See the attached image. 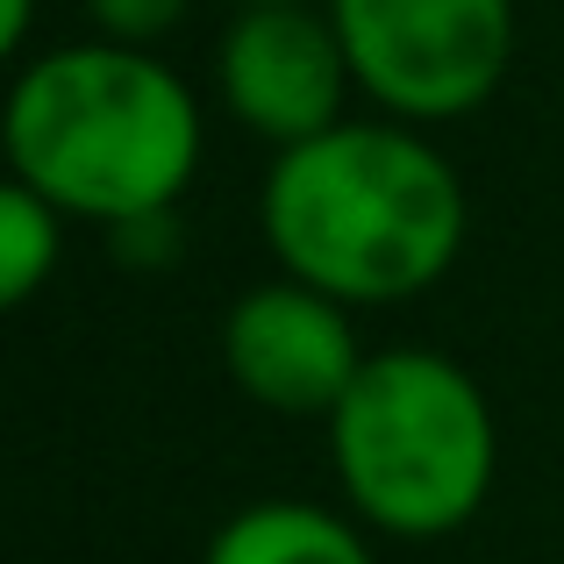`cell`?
Here are the masks:
<instances>
[{
  "mask_svg": "<svg viewBox=\"0 0 564 564\" xmlns=\"http://www.w3.org/2000/svg\"><path fill=\"white\" fill-rule=\"evenodd\" d=\"M57 250H65V215L8 172L0 180V315L36 301L43 279L57 272Z\"/></svg>",
  "mask_w": 564,
  "mask_h": 564,
  "instance_id": "8",
  "label": "cell"
},
{
  "mask_svg": "<svg viewBox=\"0 0 564 564\" xmlns=\"http://www.w3.org/2000/svg\"><path fill=\"white\" fill-rule=\"evenodd\" d=\"M29 22H36V0H0V65H8V57L22 51Z\"/></svg>",
  "mask_w": 564,
  "mask_h": 564,
  "instance_id": "10",
  "label": "cell"
},
{
  "mask_svg": "<svg viewBox=\"0 0 564 564\" xmlns=\"http://www.w3.org/2000/svg\"><path fill=\"white\" fill-rule=\"evenodd\" d=\"M215 79L229 115L272 151L329 137L358 86L329 8H236L215 43Z\"/></svg>",
  "mask_w": 564,
  "mask_h": 564,
  "instance_id": "5",
  "label": "cell"
},
{
  "mask_svg": "<svg viewBox=\"0 0 564 564\" xmlns=\"http://www.w3.org/2000/svg\"><path fill=\"white\" fill-rule=\"evenodd\" d=\"M193 0H86V14H94V29L108 43H129V51H151L158 36H172V29L186 22Z\"/></svg>",
  "mask_w": 564,
  "mask_h": 564,
  "instance_id": "9",
  "label": "cell"
},
{
  "mask_svg": "<svg viewBox=\"0 0 564 564\" xmlns=\"http://www.w3.org/2000/svg\"><path fill=\"white\" fill-rule=\"evenodd\" d=\"M0 151L65 221L129 229L172 215L200 172V100L158 51L65 43L14 72L0 108Z\"/></svg>",
  "mask_w": 564,
  "mask_h": 564,
  "instance_id": "2",
  "label": "cell"
},
{
  "mask_svg": "<svg viewBox=\"0 0 564 564\" xmlns=\"http://www.w3.org/2000/svg\"><path fill=\"white\" fill-rule=\"evenodd\" d=\"M221 358L258 408L279 414H336V400L365 372L350 307L301 286V279L250 286L221 322Z\"/></svg>",
  "mask_w": 564,
  "mask_h": 564,
  "instance_id": "6",
  "label": "cell"
},
{
  "mask_svg": "<svg viewBox=\"0 0 564 564\" xmlns=\"http://www.w3.org/2000/svg\"><path fill=\"white\" fill-rule=\"evenodd\" d=\"M236 8H329V0H236Z\"/></svg>",
  "mask_w": 564,
  "mask_h": 564,
  "instance_id": "11",
  "label": "cell"
},
{
  "mask_svg": "<svg viewBox=\"0 0 564 564\" xmlns=\"http://www.w3.org/2000/svg\"><path fill=\"white\" fill-rule=\"evenodd\" d=\"M207 564H372L358 529L307 500H258L229 514L207 543Z\"/></svg>",
  "mask_w": 564,
  "mask_h": 564,
  "instance_id": "7",
  "label": "cell"
},
{
  "mask_svg": "<svg viewBox=\"0 0 564 564\" xmlns=\"http://www.w3.org/2000/svg\"><path fill=\"white\" fill-rule=\"evenodd\" d=\"M329 457L350 508L386 536H451L494 494L500 436L465 365L379 350L329 414Z\"/></svg>",
  "mask_w": 564,
  "mask_h": 564,
  "instance_id": "3",
  "label": "cell"
},
{
  "mask_svg": "<svg viewBox=\"0 0 564 564\" xmlns=\"http://www.w3.org/2000/svg\"><path fill=\"white\" fill-rule=\"evenodd\" d=\"M264 243L279 272L344 307L429 293L471 229L465 180L414 122H336L264 172Z\"/></svg>",
  "mask_w": 564,
  "mask_h": 564,
  "instance_id": "1",
  "label": "cell"
},
{
  "mask_svg": "<svg viewBox=\"0 0 564 564\" xmlns=\"http://www.w3.org/2000/svg\"><path fill=\"white\" fill-rule=\"evenodd\" d=\"M350 79L393 122H457L514 65V0H329Z\"/></svg>",
  "mask_w": 564,
  "mask_h": 564,
  "instance_id": "4",
  "label": "cell"
}]
</instances>
